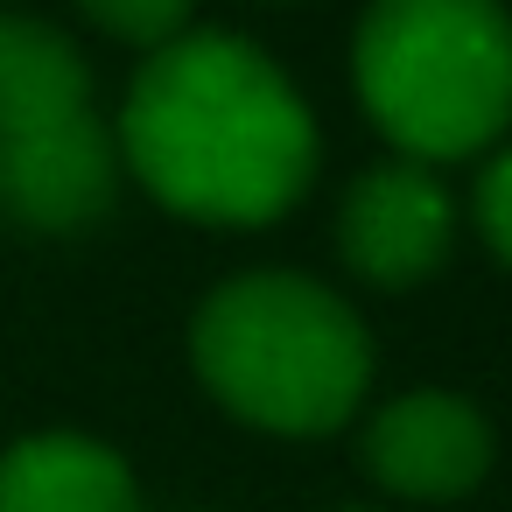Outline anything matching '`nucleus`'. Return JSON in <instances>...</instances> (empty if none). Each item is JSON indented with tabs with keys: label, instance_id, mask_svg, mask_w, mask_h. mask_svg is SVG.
Masks as SVG:
<instances>
[{
	"label": "nucleus",
	"instance_id": "obj_1",
	"mask_svg": "<svg viewBox=\"0 0 512 512\" xmlns=\"http://www.w3.org/2000/svg\"><path fill=\"white\" fill-rule=\"evenodd\" d=\"M113 141L120 169L162 211L225 232L295 211L323 155L295 78L225 29H183L176 43L148 50Z\"/></svg>",
	"mask_w": 512,
	"mask_h": 512
},
{
	"label": "nucleus",
	"instance_id": "obj_2",
	"mask_svg": "<svg viewBox=\"0 0 512 512\" xmlns=\"http://www.w3.org/2000/svg\"><path fill=\"white\" fill-rule=\"evenodd\" d=\"M190 365L204 393L267 435H330L372 386V337L358 309L288 267L232 274L190 323Z\"/></svg>",
	"mask_w": 512,
	"mask_h": 512
},
{
	"label": "nucleus",
	"instance_id": "obj_3",
	"mask_svg": "<svg viewBox=\"0 0 512 512\" xmlns=\"http://www.w3.org/2000/svg\"><path fill=\"white\" fill-rule=\"evenodd\" d=\"M351 85L407 162H463L512 127V15L498 0H372Z\"/></svg>",
	"mask_w": 512,
	"mask_h": 512
},
{
	"label": "nucleus",
	"instance_id": "obj_4",
	"mask_svg": "<svg viewBox=\"0 0 512 512\" xmlns=\"http://www.w3.org/2000/svg\"><path fill=\"white\" fill-rule=\"evenodd\" d=\"M120 176H127L120 141L92 106L0 134V218L22 232H43V239L92 232L113 211Z\"/></svg>",
	"mask_w": 512,
	"mask_h": 512
},
{
	"label": "nucleus",
	"instance_id": "obj_5",
	"mask_svg": "<svg viewBox=\"0 0 512 512\" xmlns=\"http://www.w3.org/2000/svg\"><path fill=\"white\" fill-rule=\"evenodd\" d=\"M456 246V197L428 162H379L337 204V253L372 288H421Z\"/></svg>",
	"mask_w": 512,
	"mask_h": 512
},
{
	"label": "nucleus",
	"instance_id": "obj_6",
	"mask_svg": "<svg viewBox=\"0 0 512 512\" xmlns=\"http://www.w3.org/2000/svg\"><path fill=\"white\" fill-rule=\"evenodd\" d=\"M491 421L477 400L442 393V386H414L393 393L372 421H365V470L379 491L414 498V505H449L463 491H477L491 477Z\"/></svg>",
	"mask_w": 512,
	"mask_h": 512
},
{
	"label": "nucleus",
	"instance_id": "obj_7",
	"mask_svg": "<svg viewBox=\"0 0 512 512\" xmlns=\"http://www.w3.org/2000/svg\"><path fill=\"white\" fill-rule=\"evenodd\" d=\"M0 512H141V484L113 442L43 428L0 449Z\"/></svg>",
	"mask_w": 512,
	"mask_h": 512
},
{
	"label": "nucleus",
	"instance_id": "obj_8",
	"mask_svg": "<svg viewBox=\"0 0 512 512\" xmlns=\"http://www.w3.org/2000/svg\"><path fill=\"white\" fill-rule=\"evenodd\" d=\"M92 106V64L36 15H0V134Z\"/></svg>",
	"mask_w": 512,
	"mask_h": 512
},
{
	"label": "nucleus",
	"instance_id": "obj_9",
	"mask_svg": "<svg viewBox=\"0 0 512 512\" xmlns=\"http://www.w3.org/2000/svg\"><path fill=\"white\" fill-rule=\"evenodd\" d=\"M85 22L106 29L113 43H134V50H162L190 29V8L197 0H78Z\"/></svg>",
	"mask_w": 512,
	"mask_h": 512
},
{
	"label": "nucleus",
	"instance_id": "obj_10",
	"mask_svg": "<svg viewBox=\"0 0 512 512\" xmlns=\"http://www.w3.org/2000/svg\"><path fill=\"white\" fill-rule=\"evenodd\" d=\"M470 211H477V232H484V246H491V253L512 267V141L484 148V169H477Z\"/></svg>",
	"mask_w": 512,
	"mask_h": 512
},
{
	"label": "nucleus",
	"instance_id": "obj_11",
	"mask_svg": "<svg viewBox=\"0 0 512 512\" xmlns=\"http://www.w3.org/2000/svg\"><path fill=\"white\" fill-rule=\"evenodd\" d=\"M337 512H365V505H337Z\"/></svg>",
	"mask_w": 512,
	"mask_h": 512
}]
</instances>
